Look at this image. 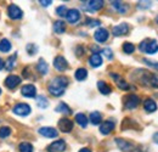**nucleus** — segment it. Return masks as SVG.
Masks as SVG:
<instances>
[{
  "label": "nucleus",
  "mask_w": 158,
  "mask_h": 152,
  "mask_svg": "<svg viewBox=\"0 0 158 152\" xmlns=\"http://www.w3.org/2000/svg\"><path fill=\"white\" fill-rule=\"evenodd\" d=\"M67 85H68V79L66 77H56L49 83L48 90L51 95L61 96L63 95L64 89L67 88Z\"/></svg>",
  "instance_id": "1"
},
{
  "label": "nucleus",
  "mask_w": 158,
  "mask_h": 152,
  "mask_svg": "<svg viewBox=\"0 0 158 152\" xmlns=\"http://www.w3.org/2000/svg\"><path fill=\"white\" fill-rule=\"evenodd\" d=\"M139 49L142 51V53H146L148 55H153L158 51V43L156 40H143L140 43L139 45Z\"/></svg>",
  "instance_id": "2"
},
{
  "label": "nucleus",
  "mask_w": 158,
  "mask_h": 152,
  "mask_svg": "<svg viewBox=\"0 0 158 152\" xmlns=\"http://www.w3.org/2000/svg\"><path fill=\"white\" fill-rule=\"evenodd\" d=\"M141 82L145 85H150L152 88H158V76L150 73V72H142Z\"/></svg>",
  "instance_id": "3"
},
{
  "label": "nucleus",
  "mask_w": 158,
  "mask_h": 152,
  "mask_svg": "<svg viewBox=\"0 0 158 152\" xmlns=\"http://www.w3.org/2000/svg\"><path fill=\"white\" fill-rule=\"evenodd\" d=\"M140 103V97L135 94H130L124 97V106L127 110H134Z\"/></svg>",
  "instance_id": "4"
},
{
  "label": "nucleus",
  "mask_w": 158,
  "mask_h": 152,
  "mask_svg": "<svg viewBox=\"0 0 158 152\" xmlns=\"http://www.w3.org/2000/svg\"><path fill=\"white\" fill-rule=\"evenodd\" d=\"M7 15L11 19H20L23 16V12H22V10L17 5L12 4V5H10L7 7Z\"/></svg>",
  "instance_id": "5"
},
{
  "label": "nucleus",
  "mask_w": 158,
  "mask_h": 152,
  "mask_svg": "<svg viewBox=\"0 0 158 152\" xmlns=\"http://www.w3.org/2000/svg\"><path fill=\"white\" fill-rule=\"evenodd\" d=\"M14 113L17 114V116H22V117H24V116H28V114L31 113V106L29 105H27V103H17L15 107H14Z\"/></svg>",
  "instance_id": "6"
},
{
  "label": "nucleus",
  "mask_w": 158,
  "mask_h": 152,
  "mask_svg": "<svg viewBox=\"0 0 158 152\" xmlns=\"http://www.w3.org/2000/svg\"><path fill=\"white\" fill-rule=\"evenodd\" d=\"M59 128L62 133H69L73 129V122L68 118H61L59 122Z\"/></svg>",
  "instance_id": "7"
},
{
  "label": "nucleus",
  "mask_w": 158,
  "mask_h": 152,
  "mask_svg": "<svg viewBox=\"0 0 158 152\" xmlns=\"http://www.w3.org/2000/svg\"><path fill=\"white\" fill-rule=\"evenodd\" d=\"M54 67H55L57 71H60V72H63V71L67 70L68 62L66 61V58L63 56H57V57H55V60H54Z\"/></svg>",
  "instance_id": "8"
},
{
  "label": "nucleus",
  "mask_w": 158,
  "mask_h": 152,
  "mask_svg": "<svg viewBox=\"0 0 158 152\" xmlns=\"http://www.w3.org/2000/svg\"><path fill=\"white\" fill-rule=\"evenodd\" d=\"M21 93H22V95L26 96V97H35L37 89H35V87L33 84H26L24 87H22Z\"/></svg>",
  "instance_id": "9"
},
{
  "label": "nucleus",
  "mask_w": 158,
  "mask_h": 152,
  "mask_svg": "<svg viewBox=\"0 0 158 152\" xmlns=\"http://www.w3.org/2000/svg\"><path fill=\"white\" fill-rule=\"evenodd\" d=\"M84 2H86L85 6L90 11H99L105 5V1H102V0H90V1H84Z\"/></svg>",
  "instance_id": "10"
},
{
  "label": "nucleus",
  "mask_w": 158,
  "mask_h": 152,
  "mask_svg": "<svg viewBox=\"0 0 158 152\" xmlns=\"http://www.w3.org/2000/svg\"><path fill=\"white\" fill-rule=\"evenodd\" d=\"M20 83H21V78L19 76H15V74H11V76H9L5 79V85L9 89H15Z\"/></svg>",
  "instance_id": "11"
},
{
  "label": "nucleus",
  "mask_w": 158,
  "mask_h": 152,
  "mask_svg": "<svg viewBox=\"0 0 158 152\" xmlns=\"http://www.w3.org/2000/svg\"><path fill=\"white\" fill-rule=\"evenodd\" d=\"M108 31L105 28H99L95 33H94V38L98 43H105L108 39Z\"/></svg>",
  "instance_id": "12"
},
{
  "label": "nucleus",
  "mask_w": 158,
  "mask_h": 152,
  "mask_svg": "<svg viewBox=\"0 0 158 152\" xmlns=\"http://www.w3.org/2000/svg\"><path fill=\"white\" fill-rule=\"evenodd\" d=\"M39 134L45 136V137H57L59 132L55 128H51V127H43L39 129Z\"/></svg>",
  "instance_id": "13"
},
{
  "label": "nucleus",
  "mask_w": 158,
  "mask_h": 152,
  "mask_svg": "<svg viewBox=\"0 0 158 152\" xmlns=\"http://www.w3.org/2000/svg\"><path fill=\"white\" fill-rule=\"evenodd\" d=\"M48 150L51 152H63L66 150V142L63 140H56L49 146Z\"/></svg>",
  "instance_id": "14"
},
{
  "label": "nucleus",
  "mask_w": 158,
  "mask_h": 152,
  "mask_svg": "<svg viewBox=\"0 0 158 152\" xmlns=\"http://www.w3.org/2000/svg\"><path fill=\"white\" fill-rule=\"evenodd\" d=\"M66 19L69 23H77L80 19V12H79L77 9H71L67 11L66 14Z\"/></svg>",
  "instance_id": "15"
},
{
  "label": "nucleus",
  "mask_w": 158,
  "mask_h": 152,
  "mask_svg": "<svg viewBox=\"0 0 158 152\" xmlns=\"http://www.w3.org/2000/svg\"><path fill=\"white\" fill-rule=\"evenodd\" d=\"M128 32H129V26H128L127 23H120L118 26L113 27V31H112L113 36H116V37L124 36V34H127Z\"/></svg>",
  "instance_id": "16"
},
{
  "label": "nucleus",
  "mask_w": 158,
  "mask_h": 152,
  "mask_svg": "<svg viewBox=\"0 0 158 152\" xmlns=\"http://www.w3.org/2000/svg\"><path fill=\"white\" fill-rule=\"evenodd\" d=\"M114 129V122L113 120H106L100 125V133L103 135H108Z\"/></svg>",
  "instance_id": "17"
},
{
  "label": "nucleus",
  "mask_w": 158,
  "mask_h": 152,
  "mask_svg": "<svg viewBox=\"0 0 158 152\" xmlns=\"http://www.w3.org/2000/svg\"><path fill=\"white\" fill-rule=\"evenodd\" d=\"M116 142H117L118 147L122 150V151L129 152V151H133V149H134L133 144H131V142H129V141H127V140H124V139L117 137V139H116Z\"/></svg>",
  "instance_id": "18"
},
{
  "label": "nucleus",
  "mask_w": 158,
  "mask_h": 152,
  "mask_svg": "<svg viewBox=\"0 0 158 152\" xmlns=\"http://www.w3.org/2000/svg\"><path fill=\"white\" fill-rule=\"evenodd\" d=\"M89 63H90V66L91 67H100L101 65H102V57L100 55L99 53H95V54H93L90 58H89Z\"/></svg>",
  "instance_id": "19"
},
{
  "label": "nucleus",
  "mask_w": 158,
  "mask_h": 152,
  "mask_svg": "<svg viewBox=\"0 0 158 152\" xmlns=\"http://www.w3.org/2000/svg\"><path fill=\"white\" fill-rule=\"evenodd\" d=\"M143 108H145L147 112H150V113L156 112V111H157V103H156L152 99H147V100L145 101V103H143Z\"/></svg>",
  "instance_id": "20"
},
{
  "label": "nucleus",
  "mask_w": 158,
  "mask_h": 152,
  "mask_svg": "<svg viewBox=\"0 0 158 152\" xmlns=\"http://www.w3.org/2000/svg\"><path fill=\"white\" fill-rule=\"evenodd\" d=\"M98 88H99L100 93L103 94V95H108V94L112 91L111 87H110L106 82H103V80H99V82H98Z\"/></svg>",
  "instance_id": "21"
},
{
  "label": "nucleus",
  "mask_w": 158,
  "mask_h": 152,
  "mask_svg": "<svg viewBox=\"0 0 158 152\" xmlns=\"http://www.w3.org/2000/svg\"><path fill=\"white\" fill-rule=\"evenodd\" d=\"M112 6L120 14H125L128 11V9H129V6L127 4H124V2H122V1H112Z\"/></svg>",
  "instance_id": "22"
},
{
  "label": "nucleus",
  "mask_w": 158,
  "mask_h": 152,
  "mask_svg": "<svg viewBox=\"0 0 158 152\" xmlns=\"http://www.w3.org/2000/svg\"><path fill=\"white\" fill-rule=\"evenodd\" d=\"M66 31V23L63 21H56L54 23V32L57 34H62Z\"/></svg>",
  "instance_id": "23"
},
{
  "label": "nucleus",
  "mask_w": 158,
  "mask_h": 152,
  "mask_svg": "<svg viewBox=\"0 0 158 152\" xmlns=\"http://www.w3.org/2000/svg\"><path fill=\"white\" fill-rule=\"evenodd\" d=\"M37 70L39 71L40 74H46V73H48L49 66H48V63L44 61V58H40L39 60V62H38V65H37Z\"/></svg>",
  "instance_id": "24"
},
{
  "label": "nucleus",
  "mask_w": 158,
  "mask_h": 152,
  "mask_svg": "<svg viewBox=\"0 0 158 152\" xmlns=\"http://www.w3.org/2000/svg\"><path fill=\"white\" fill-rule=\"evenodd\" d=\"M111 77H113V78L116 79V83H117V85H118L119 89H122V90H127V89L129 88L128 83H127L124 79H122L119 76H117V74H111Z\"/></svg>",
  "instance_id": "25"
},
{
  "label": "nucleus",
  "mask_w": 158,
  "mask_h": 152,
  "mask_svg": "<svg viewBox=\"0 0 158 152\" xmlns=\"http://www.w3.org/2000/svg\"><path fill=\"white\" fill-rule=\"evenodd\" d=\"M76 122L78 123L81 128H85L88 125V118L84 113H77L76 114Z\"/></svg>",
  "instance_id": "26"
},
{
  "label": "nucleus",
  "mask_w": 158,
  "mask_h": 152,
  "mask_svg": "<svg viewBox=\"0 0 158 152\" xmlns=\"http://www.w3.org/2000/svg\"><path fill=\"white\" fill-rule=\"evenodd\" d=\"M15 61H16V54L12 55V56H10L5 61V66H4V67H5L7 71H12L14 67L16 66V62H15Z\"/></svg>",
  "instance_id": "27"
},
{
  "label": "nucleus",
  "mask_w": 158,
  "mask_h": 152,
  "mask_svg": "<svg viewBox=\"0 0 158 152\" xmlns=\"http://www.w3.org/2000/svg\"><path fill=\"white\" fill-rule=\"evenodd\" d=\"M101 120H102V116H101L100 112H98V111L91 112V114H90V122H91L94 125L100 124V123H101Z\"/></svg>",
  "instance_id": "28"
},
{
  "label": "nucleus",
  "mask_w": 158,
  "mask_h": 152,
  "mask_svg": "<svg viewBox=\"0 0 158 152\" xmlns=\"http://www.w3.org/2000/svg\"><path fill=\"white\" fill-rule=\"evenodd\" d=\"M11 50V43L7 39H1L0 41V51L1 53H9Z\"/></svg>",
  "instance_id": "29"
},
{
  "label": "nucleus",
  "mask_w": 158,
  "mask_h": 152,
  "mask_svg": "<svg viewBox=\"0 0 158 152\" xmlns=\"http://www.w3.org/2000/svg\"><path fill=\"white\" fill-rule=\"evenodd\" d=\"M74 77H76L77 80L81 82V80H84V79L88 77V71H86L85 68H78V70L76 71V73H74Z\"/></svg>",
  "instance_id": "30"
},
{
  "label": "nucleus",
  "mask_w": 158,
  "mask_h": 152,
  "mask_svg": "<svg viewBox=\"0 0 158 152\" xmlns=\"http://www.w3.org/2000/svg\"><path fill=\"white\" fill-rule=\"evenodd\" d=\"M56 112H60V113H63V114H71L72 113L71 108H69L66 103H63V102H60L59 103V106L56 107Z\"/></svg>",
  "instance_id": "31"
},
{
  "label": "nucleus",
  "mask_w": 158,
  "mask_h": 152,
  "mask_svg": "<svg viewBox=\"0 0 158 152\" xmlns=\"http://www.w3.org/2000/svg\"><path fill=\"white\" fill-rule=\"evenodd\" d=\"M37 105L39 106L40 108H46L49 106V101L44 95H40L37 97Z\"/></svg>",
  "instance_id": "32"
},
{
  "label": "nucleus",
  "mask_w": 158,
  "mask_h": 152,
  "mask_svg": "<svg viewBox=\"0 0 158 152\" xmlns=\"http://www.w3.org/2000/svg\"><path fill=\"white\" fill-rule=\"evenodd\" d=\"M19 150H20V152H33V146H32V144L23 141L20 144Z\"/></svg>",
  "instance_id": "33"
},
{
  "label": "nucleus",
  "mask_w": 158,
  "mask_h": 152,
  "mask_svg": "<svg viewBox=\"0 0 158 152\" xmlns=\"http://www.w3.org/2000/svg\"><path fill=\"white\" fill-rule=\"evenodd\" d=\"M123 51L125 54H133L135 51V45L131 43H124L123 44Z\"/></svg>",
  "instance_id": "34"
},
{
  "label": "nucleus",
  "mask_w": 158,
  "mask_h": 152,
  "mask_svg": "<svg viewBox=\"0 0 158 152\" xmlns=\"http://www.w3.org/2000/svg\"><path fill=\"white\" fill-rule=\"evenodd\" d=\"M11 134V129L9 127H1L0 128V137L1 139H6L7 136H10Z\"/></svg>",
  "instance_id": "35"
},
{
  "label": "nucleus",
  "mask_w": 158,
  "mask_h": 152,
  "mask_svg": "<svg viewBox=\"0 0 158 152\" xmlns=\"http://www.w3.org/2000/svg\"><path fill=\"white\" fill-rule=\"evenodd\" d=\"M67 7L64 6V5H61V6H59L57 9H56V14L59 15L60 17H63V16H66V14H67Z\"/></svg>",
  "instance_id": "36"
},
{
  "label": "nucleus",
  "mask_w": 158,
  "mask_h": 152,
  "mask_svg": "<svg viewBox=\"0 0 158 152\" xmlns=\"http://www.w3.org/2000/svg\"><path fill=\"white\" fill-rule=\"evenodd\" d=\"M102 54L107 57L108 60H111V58L113 57V53H112V50H111V49H108V48H107V49H103V50H102Z\"/></svg>",
  "instance_id": "37"
},
{
  "label": "nucleus",
  "mask_w": 158,
  "mask_h": 152,
  "mask_svg": "<svg viewBox=\"0 0 158 152\" xmlns=\"http://www.w3.org/2000/svg\"><path fill=\"white\" fill-rule=\"evenodd\" d=\"M152 5L151 1H139V7H142V9H147Z\"/></svg>",
  "instance_id": "38"
},
{
  "label": "nucleus",
  "mask_w": 158,
  "mask_h": 152,
  "mask_svg": "<svg viewBox=\"0 0 158 152\" xmlns=\"http://www.w3.org/2000/svg\"><path fill=\"white\" fill-rule=\"evenodd\" d=\"M86 23H88L89 27H95V26H100L101 22H100L99 19H88Z\"/></svg>",
  "instance_id": "39"
},
{
  "label": "nucleus",
  "mask_w": 158,
  "mask_h": 152,
  "mask_svg": "<svg viewBox=\"0 0 158 152\" xmlns=\"http://www.w3.org/2000/svg\"><path fill=\"white\" fill-rule=\"evenodd\" d=\"M142 61H143L146 65L151 66V67H156V68H158V63H157V62H151V60H147V58H143Z\"/></svg>",
  "instance_id": "40"
},
{
  "label": "nucleus",
  "mask_w": 158,
  "mask_h": 152,
  "mask_svg": "<svg viewBox=\"0 0 158 152\" xmlns=\"http://www.w3.org/2000/svg\"><path fill=\"white\" fill-rule=\"evenodd\" d=\"M39 2L43 5V6H49V5H51L52 1H51V0H40Z\"/></svg>",
  "instance_id": "41"
},
{
  "label": "nucleus",
  "mask_w": 158,
  "mask_h": 152,
  "mask_svg": "<svg viewBox=\"0 0 158 152\" xmlns=\"http://www.w3.org/2000/svg\"><path fill=\"white\" fill-rule=\"evenodd\" d=\"M153 142L158 144V133H155V134H153Z\"/></svg>",
  "instance_id": "42"
},
{
  "label": "nucleus",
  "mask_w": 158,
  "mask_h": 152,
  "mask_svg": "<svg viewBox=\"0 0 158 152\" xmlns=\"http://www.w3.org/2000/svg\"><path fill=\"white\" fill-rule=\"evenodd\" d=\"M4 66H5V62H4V60H2V58H0V70H2V68H4Z\"/></svg>",
  "instance_id": "43"
},
{
  "label": "nucleus",
  "mask_w": 158,
  "mask_h": 152,
  "mask_svg": "<svg viewBox=\"0 0 158 152\" xmlns=\"http://www.w3.org/2000/svg\"><path fill=\"white\" fill-rule=\"evenodd\" d=\"M79 152H91V150H90V149L84 147V149H80V150H79Z\"/></svg>",
  "instance_id": "44"
},
{
  "label": "nucleus",
  "mask_w": 158,
  "mask_h": 152,
  "mask_svg": "<svg viewBox=\"0 0 158 152\" xmlns=\"http://www.w3.org/2000/svg\"><path fill=\"white\" fill-rule=\"evenodd\" d=\"M156 23H157V24H158V16H157V17H156Z\"/></svg>",
  "instance_id": "45"
},
{
  "label": "nucleus",
  "mask_w": 158,
  "mask_h": 152,
  "mask_svg": "<svg viewBox=\"0 0 158 152\" xmlns=\"http://www.w3.org/2000/svg\"><path fill=\"white\" fill-rule=\"evenodd\" d=\"M134 152H141V151H139V150H136V151H134Z\"/></svg>",
  "instance_id": "46"
},
{
  "label": "nucleus",
  "mask_w": 158,
  "mask_h": 152,
  "mask_svg": "<svg viewBox=\"0 0 158 152\" xmlns=\"http://www.w3.org/2000/svg\"><path fill=\"white\" fill-rule=\"evenodd\" d=\"M0 94H1V89H0Z\"/></svg>",
  "instance_id": "47"
}]
</instances>
